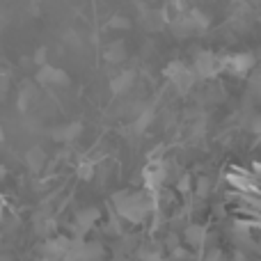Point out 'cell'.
<instances>
[{
  "label": "cell",
  "instance_id": "1",
  "mask_svg": "<svg viewBox=\"0 0 261 261\" xmlns=\"http://www.w3.org/2000/svg\"><path fill=\"white\" fill-rule=\"evenodd\" d=\"M220 69H222L220 60H218L213 53H208V50H199V53L195 55V64H193L195 76H199V78H211V76H216Z\"/></svg>",
  "mask_w": 261,
  "mask_h": 261
},
{
  "label": "cell",
  "instance_id": "2",
  "mask_svg": "<svg viewBox=\"0 0 261 261\" xmlns=\"http://www.w3.org/2000/svg\"><path fill=\"white\" fill-rule=\"evenodd\" d=\"M220 64H222V69H225V71L234 73V76H245V73L254 67V55L236 53V55H229V58L220 60Z\"/></svg>",
  "mask_w": 261,
  "mask_h": 261
},
{
  "label": "cell",
  "instance_id": "3",
  "mask_svg": "<svg viewBox=\"0 0 261 261\" xmlns=\"http://www.w3.org/2000/svg\"><path fill=\"white\" fill-rule=\"evenodd\" d=\"M133 83H135V71H119L117 76H113L110 78V92H113L115 96H119V94H126V92L133 87Z\"/></svg>",
  "mask_w": 261,
  "mask_h": 261
},
{
  "label": "cell",
  "instance_id": "4",
  "mask_svg": "<svg viewBox=\"0 0 261 261\" xmlns=\"http://www.w3.org/2000/svg\"><path fill=\"white\" fill-rule=\"evenodd\" d=\"M37 99H39V90L35 87V83L25 81L21 85V90H18V110H21V113H25L30 106L37 103Z\"/></svg>",
  "mask_w": 261,
  "mask_h": 261
},
{
  "label": "cell",
  "instance_id": "5",
  "mask_svg": "<svg viewBox=\"0 0 261 261\" xmlns=\"http://www.w3.org/2000/svg\"><path fill=\"white\" fill-rule=\"evenodd\" d=\"M103 60H106L108 64H119V62H124V60H126V44H124L122 39L110 41V44L106 46V50H103Z\"/></svg>",
  "mask_w": 261,
  "mask_h": 261
},
{
  "label": "cell",
  "instance_id": "6",
  "mask_svg": "<svg viewBox=\"0 0 261 261\" xmlns=\"http://www.w3.org/2000/svg\"><path fill=\"white\" fill-rule=\"evenodd\" d=\"M165 14L167 12H153V9L144 7L142 14H140V18H142V23H144V28H147V30L156 32V30H161V28L165 25V21H167Z\"/></svg>",
  "mask_w": 261,
  "mask_h": 261
},
{
  "label": "cell",
  "instance_id": "7",
  "mask_svg": "<svg viewBox=\"0 0 261 261\" xmlns=\"http://www.w3.org/2000/svg\"><path fill=\"white\" fill-rule=\"evenodd\" d=\"M99 218H101V211H99L96 206L83 208V211L76 213V229H78V231H87L96 220H99Z\"/></svg>",
  "mask_w": 261,
  "mask_h": 261
},
{
  "label": "cell",
  "instance_id": "8",
  "mask_svg": "<svg viewBox=\"0 0 261 261\" xmlns=\"http://www.w3.org/2000/svg\"><path fill=\"white\" fill-rule=\"evenodd\" d=\"M46 161H48V156H46V151H44L41 147L28 149V153H25V165L30 167L32 172H41V170H44Z\"/></svg>",
  "mask_w": 261,
  "mask_h": 261
},
{
  "label": "cell",
  "instance_id": "9",
  "mask_svg": "<svg viewBox=\"0 0 261 261\" xmlns=\"http://www.w3.org/2000/svg\"><path fill=\"white\" fill-rule=\"evenodd\" d=\"M144 176H147V186H149V188H158V186L163 184V179H165L163 163H158V161L149 163L147 170H144Z\"/></svg>",
  "mask_w": 261,
  "mask_h": 261
},
{
  "label": "cell",
  "instance_id": "10",
  "mask_svg": "<svg viewBox=\"0 0 261 261\" xmlns=\"http://www.w3.org/2000/svg\"><path fill=\"white\" fill-rule=\"evenodd\" d=\"M184 236L190 248H199V245L204 243V239H206V229H204L202 225H190V227H186Z\"/></svg>",
  "mask_w": 261,
  "mask_h": 261
},
{
  "label": "cell",
  "instance_id": "11",
  "mask_svg": "<svg viewBox=\"0 0 261 261\" xmlns=\"http://www.w3.org/2000/svg\"><path fill=\"white\" fill-rule=\"evenodd\" d=\"M195 78H197V76H195V71H193V69H188V67H186L184 71L179 73V76H176V78H172V83H174V85H176V90H179L181 94H186V92H188L190 87H193Z\"/></svg>",
  "mask_w": 261,
  "mask_h": 261
},
{
  "label": "cell",
  "instance_id": "12",
  "mask_svg": "<svg viewBox=\"0 0 261 261\" xmlns=\"http://www.w3.org/2000/svg\"><path fill=\"white\" fill-rule=\"evenodd\" d=\"M151 122H153V108H149V106H147V108H144L142 113L135 117V122H133V133H138V135L144 133V130L149 128V124H151Z\"/></svg>",
  "mask_w": 261,
  "mask_h": 261
},
{
  "label": "cell",
  "instance_id": "13",
  "mask_svg": "<svg viewBox=\"0 0 261 261\" xmlns=\"http://www.w3.org/2000/svg\"><path fill=\"white\" fill-rule=\"evenodd\" d=\"M186 16H188L193 30H204V28H208V16L204 12H199V9H188Z\"/></svg>",
  "mask_w": 261,
  "mask_h": 261
},
{
  "label": "cell",
  "instance_id": "14",
  "mask_svg": "<svg viewBox=\"0 0 261 261\" xmlns=\"http://www.w3.org/2000/svg\"><path fill=\"white\" fill-rule=\"evenodd\" d=\"M83 133V124L81 122H71V124H62V138L64 142H73L78 140V135Z\"/></svg>",
  "mask_w": 261,
  "mask_h": 261
},
{
  "label": "cell",
  "instance_id": "15",
  "mask_svg": "<svg viewBox=\"0 0 261 261\" xmlns=\"http://www.w3.org/2000/svg\"><path fill=\"white\" fill-rule=\"evenodd\" d=\"M53 71H55V67H50V64H46V67H39V69H37V73H35V83H37V85H41V87L50 85Z\"/></svg>",
  "mask_w": 261,
  "mask_h": 261
},
{
  "label": "cell",
  "instance_id": "16",
  "mask_svg": "<svg viewBox=\"0 0 261 261\" xmlns=\"http://www.w3.org/2000/svg\"><path fill=\"white\" fill-rule=\"evenodd\" d=\"M106 25H108L110 30H128L130 21L124 16V14H113V16L108 18V23H106Z\"/></svg>",
  "mask_w": 261,
  "mask_h": 261
},
{
  "label": "cell",
  "instance_id": "17",
  "mask_svg": "<svg viewBox=\"0 0 261 261\" xmlns=\"http://www.w3.org/2000/svg\"><path fill=\"white\" fill-rule=\"evenodd\" d=\"M50 85L53 87H67V85H71V78H69V73L64 71V69H55L53 78H50Z\"/></svg>",
  "mask_w": 261,
  "mask_h": 261
},
{
  "label": "cell",
  "instance_id": "18",
  "mask_svg": "<svg viewBox=\"0 0 261 261\" xmlns=\"http://www.w3.org/2000/svg\"><path fill=\"white\" fill-rule=\"evenodd\" d=\"M78 179H83V181H92L94 179V163L92 161H83L81 165H78Z\"/></svg>",
  "mask_w": 261,
  "mask_h": 261
},
{
  "label": "cell",
  "instance_id": "19",
  "mask_svg": "<svg viewBox=\"0 0 261 261\" xmlns=\"http://www.w3.org/2000/svg\"><path fill=\"white\" fill-rule=\"evenodd\" d=\"M184 69H186V64H184V62H170L165 69H163V73H165V76L172 81V78H176L181 71H184Z\"/></svg>",
  "mask_w": 261,
  "mask_h": 261
},
{
  "label": "cell",
  "instance_id": "20",
  "mask_svg": "<svg viewBox=\"0 0 261 261\" xmlns=\"http://www.w3.org/2000/svg\"><path fill=\"white\" fill-rule=\"evenodd\" d=\"M46 60H48V48H37L35 50V55H32V62L37 64V67H46Z\"/></svg>",
  "mask_w": 261,
  "mask_h": 261
},
{
  "label": "cell",
  "instance_id": "21",
  "mask_svg": "<svg viewBox=\"0 0 261 261\" xmlns=\"http://www.w3.org/2000/svg\"><path fill=\"white\" fill-rule=\"evenodd\" d=\"M208 188H211V184H208L206 176H202V179H197V195L199 197H206Z\"/></svg>",
  "mask_w": 261,
  "mask_h": 261
},
{
  "label": "cell",
  "instance_id": "22",
  "mask_svg": "<svg viewBox=\"0 0 261 261\" xmlns=\"http://www.w3.org/2000/svg\"><path fill=\"white\" fill-rule=\"evenodd\" d=\"M179 190H181V193H188V190H190V176H181Z\"/></svg>",
  "mask_w": 261,
  "mask_h": 261
},
{
  "label": "cell",
  "instance_id": "23",
  "mask_svg": "<svg viewBox=\"0 0 261 261\" xmlns=\"http://www.w3.org/2000/svg\"><path fill=\"white\" fill-rule=\"evenodd\" d=\"M142 261H163L158 252H142Z\"/></svg>",
  "mask_w": 261,
  "mask_h": 261
},
{
  "label": "cell",
  "instance_id": "24",
  "mask_svg": "<svg viewBox=\"0 0 261 261\" xmlns=\"http://www.w3.org/2000/svg\"><path fill=\"white\" fill-rule=\"evenodd\" d=\"M204 261H220V250H211V252L204 257Z\"/></svg>",
  "mask_w": 261,
  "mask_h": 261
},
{
  "label": "cell",
  "instance_id": "25",
  "mask_svg": "<svg viewBox=\"0 0 261 261\" xmlns=\"http://www.w3.org/2000/svg\"><path fill=\"white\" fill-rule=\"evenodd\" d=\"M254 133H261V119H254V126H252Z\"/></svg>",
  "mask_w": 261,
  "mask_h": 261
},
{
  "label": "cell",
  "instance_id": "26",
  "mask_svg": "<svg viewBox=\"0 0 261 261\" xmlns=\"http://www.w3.org/2000/svg\"><path fill=\"white\" fill-rule=\"evenodd\" d=\"M5 176H7V167H5V165H0V181H3Z\"/></svg>",
  "mask_w": 261,
  "mask_h": 261
},
{
  "label": "cell",
  "instance_id": "27",
  "mask_svg": "<svg viewBox=\"0 0 261 261\" xmlns=\"http://www.w3.org/2000/svg\"><path fill=\"white\" fill-rule=\"evenodd\" d=\"M5 142V130H3V126H0V144Z\"/></svg>",
  "mask_w": 261,
  "mask_h": 261
}]
</instances>
